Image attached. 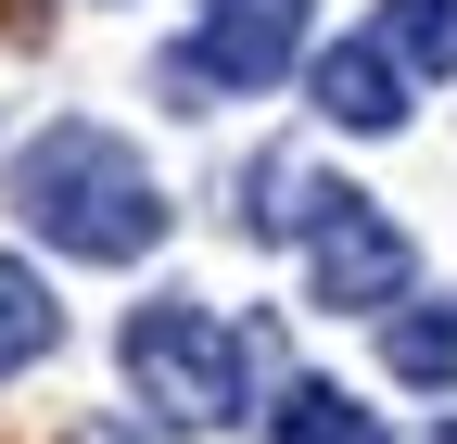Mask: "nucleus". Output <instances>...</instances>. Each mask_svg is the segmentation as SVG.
Segmentation results:
<instances>
[{
	"instance_id": "obj_1",
	"label": "nucleus",
	"mask_w": 457,
	"mask_h": 444,
	"mask_svg": "<svg viewBox=\"0 0 457 444\" xmlns=\"http://www.w3.org/2000/svg\"><path fill=\"white\" fill-rule=\"evenodd\" d=\"M13 216H26L51 254H77V267H140V254L165 242L153 165L114 140V127H89V115L38 127V140L13 152Z\"/></svg>"
},
{
	"instance_id": "obj_2",
	"label": "nucleus",
	"mask_w": 457,
	"mask_h": 444,
	"mask_svg": "<svg viewBox=\"0 0 457 444\" xmlns=\"http://www.w3.org/2000/svg\"><path fill=\"white\" fill-rule=\"evenodd\" d=\"M128 394L153 407V419H179V432H228L254 407V356H267V330H228L216 305H191V292H165V305H140L128 317Z\"/></svg>"
},
{
	"instance_id": "obj_3",
	"label": "nucleus",
	"mask_w": 457,
	"mask_h": 444,
	"mask_svg": "<svg viewBox=\"0 0 457 444\" xmlns=\"http://www.w3.org/2000/svg\"><path fill=\"white\" fill-rule=\"evenodd\" d=\"M407 280H420V242L394 229L369 191L330 178L318 216H305V292H318L330 317H394V305H407Z\"/></svg>"
},
{
	"instance_id": "obj_4",
	"label": "nucleus",
	"mask_w": 457,
	"mask_h": 444,
	"mask_svg": "<svg viewBox=\"0 0 457 444\" xmlns=\"http://www.w3.org/2000/svg\"><path fill=\"white\" fill-rule=\"evenodd\" d=\"M305 64V0H204L191 51H165V89L179 115H204V89H279Z\"/></svg>"
},
{
	"instance_id": "obj_5",
	"label": "nucleus",
	"mask_w": 457,
	"mask_h": 444,
	"mask_svg": "<svg viewBox=\"0 0 457 444\" xmlns=\"http://www.w3.org/2000/svg\"><path fill=\"white\" fill-rule=\"evenodd\" d=\"M318 115L356 127V140L407 127V64H394L381 38H330V51H318Z\"/></svg>"
},
{
	"instance_id": "obj_6",
	"label": "nucleus",
	"mask_w": 457,
	"mask_h": 444,
	"mask_svg": "<svg viewBox=\"0 0 457 444\" xmlns=\"http://www.w3.org/2000/svg\"><path fill=\"white\" fill-rule=\"evenodd\" d=\"M381 368L407 394H457V305H394L381 317Z\"/></svg>"
},
{
	"instance_id": "obj_7",
	"label": "nucleus",
	"mask_w": 457,
	"mask_h": 444,
	"mask_svg": "<svg viewBox=\"0 0 457 444\" xmlns=\"http://www.w3.org/2000/svg\"><path fill=\"white\" fill-rule=\"evenodd\" d=\"M267 432H279V444H381V407H356L343 381H279Z\"/></svg>"
},
{
	"instance_id": "obj_8",
	"label": "nucleus",
	"mask_w": 457,
	"mask_h": 444,
	"mask_svg": "<svg viewBox=\"0 0 457 444\" xmlns=\"http://www.w3.org/2000/svg\"><path fill=\"white\" fill-rule=\"evenodd\" d=\"M51 343H64V305H51V280L0 254V381H13V368H38Z\"/></svg>"
},
{
	"instance_id": "obj_9",
	"label": "nucleus",
	"mask_w": 457,
	"mask_h": 444,
	"mask_svg": "<svg viewBox=\"0 0 457 444\" xmlns=\"http://www.w3.org/2000/svg\"><path fill=\"white\" fill-rule=\"evenodd\" d=\"M407 77H445L457 64V0H381V26H369Z\"/></svg>"
},
{
	"instance_id": "obj_10",
	"label": "nucleus",
	"mask_w": 457,
	"mask_h": 444,
	"mask_svg": "<svg viewBox=\"0 0 457 444\" xmlns=\"http://www.w3.org/2000/svg\"><path fill=\"white\" fill-rule=\"evenodd\" d=\"M89 444H128V432H89Z\"/></svg>"
}]
</instances>
